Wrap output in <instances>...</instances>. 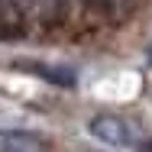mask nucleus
Here are the masks:
<instances>
[{
	"label": "nucleus",
	"mask_w": 152,
	"mask_h": 152,
	"mask_svg": "<svg viewBox=\"0 0 152 152\" xmlns=\"http://www.w3.org/2000/svg\"><path fill=\"white\" fill-rule=\"evenodd\" d=\"M139 152H152V139H146V142L139 146Z\"/></svg>",
	"instance_id": "nucleus-4"
},
{
	"label": "nucleus",
	"mask_w": 152,
	"mask_h": 152,
	"mask_svg": "<svg viewBox=\"0 0 152 152\" xmlns=\"http://www.w3.org/2000/svg\"><path fill=\"white\" fill-rule=\"evenodd\" d=\"M88 133L97 136V139H104L107 146H129V142H133V129H129V123L120 120V117H107V113L88 120Z\"/></svg>",
	"instance_id": "nucleus-2"
},
{
	"label": "nucleus",
	"mask_w": 152,
	"mask_h": 152,
	"mask_svg": "<svg viewBox=\"0 0 152 152\" xmlns=\"http://www.w3.org/2000/svg\"><path fill=\"white\" fill-rule=\"evenodd\" d=\"M149 58H152V49H149Z\"/></svg>",
	"instance_id": "nucleus-5"
},
{
	"label": "nucleus",
	"mask_w": 152,
	"mask_h": 152,
	"mask_svg": "<svg viewBox=\"0 0 152 152\" xmlns=\"http://www.w3.org/2000/svg\"><path fill=\"white\" fill-rule=\"evenodd\" d=\"M0 152H45V139L23 129H0Z\"/></svg>",
	"instance_id": "nucleus-3"
},
{
	"label": "nucleus",
	"mask_w": 152,
	"mask_h": 152,
	"mask_svg": "<svg viewBox=\"0 0 152 152\" xmlns=\"http://www.w3.org/2000/svg\"><path fill=\"white\" fill-rule=\"evenodd\" d=\"M13 68L26 71V75H36V78L55 84V88H75V84H78V75H75L71 68L49 65V61H39V58H16V61H13Z\"/></svg>",
	"instance_id": "nucleus-1"
}]
</instances>
